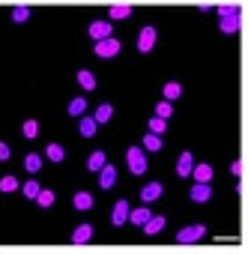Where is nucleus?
<instances>
[{
    "instance_id": "28",
    "label": "nucleus",
    "mask_w": 248,
    "mask_h": 254,
    "mask_svg": "<svg viewBox=\"0 0 248 254\" xmlns=\"http://www.w3.org/2000/svg\"><path fill=\"white\" fill-rule=\"evenodd\" d=\"M21 135H24L27 141H33V138L39 135V123H36V120H24V126H21Z\"/></svg>"
},
{
    "instance_id": "11",
    "label": "nucleus",
    "mask_w": 248,
    "mask_h": 254,
    "mask_svg": "<svg viewBox=\"0 0 248 254\" xmlns=\"http://www.w3.org/2000/svg\"><path fill=\"white\" fill-rule=\"evenodd\" d=\"M191 177H194V183H209V180H212V165H209V162L194 165V168H191Z\"/></svg>"
},
{
    "instance_id": "36",
    "label": "nucleus",
    "mask_w": 248,
    "mask_h": 254,
    "mask_svg": "<svg viewBox=\"0 0 248 254\" xmlns=\"http://www.w3.org/2000/svg\"><path fill=\"white\" fill-rule=\"evenodd\" d=\"M230 174H233V177H239V174H242V165H239V162H233V165H230Z\"/></svg>"
},
{
    "instance_id": "5",
    "label": "nucleus",
    "mask_w": 248,
    "mask_h": 254,
    "mask_svg": "<svg viewBox=\"0 0 248 254\" xmlns=\"http://www.w3.org/2000/svg\"><path fill=\"white\" fill-rule=\"evenodd\" d=\"M156 39H159L156 27H144V30L138 33V51H141V54H150V51L156 48Z\"/></svg>"
},
{
    "instance_id": "8",
    "label": "nucleus",
    "mask_w": 248,
    "mask_h": 254,
    "mask_svg": "<svg viewBox=\"0 0 248 254\" xmlns=\"http://www.w3.org/2000/svg\"><path fill=\"white\" fill-rule=\"evenodd\" d=\"M188 197L194 203H206V200H212V186L209 183H194L191 191H188Z\"/></svg>"
},
{
    "instance_id": "26",
    "label": "nucleus",
    "mask_w": 248,
    "mask_h": 254,
    "mask_svg": "<svg viewBox=\"0 0 248 254\" xmlns=\"http://www.w3.org/2000/svg\"><path fill=\"white\" fill-rule=\"evenodd\" d=\"M78 84H81L84 90H96V75H93L90 69H81V72H78Z\"/></svg>"
},
{
    "instance_id": "29",
    "label": "nucleus",
    "mask_w": 248,
    "mask_h": 254,
    "mask_svg": "<svg viewBox=\"0 0 248 254\" xmlns=\"http://www.w3.org/2000/svg\"><path fill=\"white\" fill-rule=\"evenodd\" d=\"M27 18H30V6H24V3H21V6H15V9H12V21H15V24H24Z\"/></svg>"
},
{
    "instance_id": "34",
    "label": "nucleus",
    "mask_w": 248,
    "mask_h": 254,
    "mask_svg": "<svg viewBox=\"0 0 248 254\" xmlns=\"http://www.w3.org/2000/svg\"><path fill=\"white\" fill-rule=\"evenodd\" d=\"M239 12V6L236 3H218V15L224 18V15H236Z\"/></svg>"
},
{
    "instance_id": "20",
    "label": "nucleus",
    "mask_w": 248,
    "mask_h": 254,
    "mask_svg": "<svg viewBox=\"0 0 248 254\" xmlns=\"http://www.w3.org/2000/svg\"><path fill=\"white\" fill-rule=\"evenodd\" d=\"M96 129H99V126H96V120H93V117H81V126H78L81 138H93V135H96Z\"/></svg>"
},
{
    "instance_id": "24",
    "label": "nucleus",
    "mask_w": 248,
    "mask_h": 254,
    "mask_svg": "<svg viewBox=\"0 0 248 254\" xmlns=\"http://www.w3.org/2000/svg\"><path fill=\"white\" fill-rule=\"evenodd\" d=\"M105 162H108V159H105V150H96V153H90V159H87V171L99 174V168H102Z\"/></svg>"
},
{
    "instance_id": "10",
    "label": "nucleus",
    "mask_w": 248,
    "mask_h": 254,
    "mask_svg": "<svg viewBox=\"0 0 248 254\" xmlns=\"http://www.w3.org/2000/svg\"><path fill=\"white\" fill-rule=\"evenodd\" d=\"M191 168H194V156H191V153H180V162H177V177H191Z\"/></svg>"
},
{
    "instance_id": "22",
    "label": "nucleus",
    "mask_w": 248,
    "mask_h": 254,
    "mask_svg": "<svg viewBox=\"0 0 248 254\" xmlns=\"http://www.w3.org/2000/svg\"><path fill=\"white\" fill-rule=\"evenodd\" d=\"M111 117H114V105H108V102H105V105H99V108H96V114H93V120H96V126H102V123H108Z\"/></svg>"
},
{
    "instance_id": "2",
    "label": "nucleus",
    "mask_w": 248,
    "mask_h": 254,
    "mask_svg": "<svg viewBox=\"0 0 248 254\" xmlns=\"http://www.w3.org/2000/svg\"><path fill=\"white\" fill-rule=\"evenodd\" d=\"M120 39H102V42H96V57H102V60H111V57H117L120 54Z\"/></svg>"
},
{
    "instance_id": "35",
    "label": "nucleus",
    "mask_w": 248,
    "mask_h": 254,
    "mask_svg": "<svg viewBox=\"0 0 248 254\" xmlns=\"http://www.w3.org/2000/svg\"><path fill=\"white\" fill-rule=\"evenodd\" d=\"M12 159V150H9V144H3L0 141V162H9Z\"/></svg>"
},
{
    "instance_id": "17",
    "label": "nucleus",
    "mask_w": 248,
    "mask_h": 254,
    "mask_svg": "<svg viewBox=\"0 0 248 254\" xmlns=\"http://www.w3.org/2000/svg\"><path fill=\"white\" fill-rule=\"evenodd\" d=\"M162 93H165V102H174V99L183 96V84H180V81H168V84L162 87Z\"/></svg>"
},
{
    "instance_id": "32",
    "label": "nucleus",
    "mask_w": 248,
    "mask_h": 254,
    "mask_svg": "<svg viewBox=\"0 0 248 254\" xmlns=\"http://www.w3.org/2000/svg\"><path fill=\"white\" fill-rule=\"evenodd\" d=\"M165 129H168V120H162V117H153V120H150V132H153V135H162Z\"/></svg>"
},
{
    "instance_id": "3",
    "label": "nucleus",
    "mask_w": 248,
    "mask_h": 254,
    "mask_svg": "<svg viewBox=\"0 0 248 254\" xmlns=\"http://www.w3.org/2000/svg\"><path fill=\"white\" fill-rule=\"evenodd\" d=\"M203 236H206V227H203V224H188V227H183V230L177 233V242L188 245V242H197V239H203Z\"/></svg>"
},
{
    "instance_id": "15",
    "label": "nucleus",
    "mask_w": 248,
    "mask_h": 254,
    "mask_svg": "<svg viewBox=\"0 0 248 254\" xmlns=\"http://www.w3.org/2000/svg\"><path fill=\"white\" fill-rule=\"evenodd\" d=\"M72 206H75V209H81V212L93 209V194H90V191H78V194L72 197Z\"/></svg>"
},
{
    "instance_id": "12",
    "label": "nucleus",
    "mask_w": 248,
    "mask_h": 254,
    "mask_svg": "<svg viewBox=\"0 0 248 254\" xmlns=\"http://www.w3.org/2000/svg\"><path fill=\"white\" fill-rule=\"evenodd\" d=\"M93 239V224H78L75 230H72V242L75 245H84V242H90Z\"/></svg>"
},
{
    "instance_id": "23",
    "label": "nucleus",
    "mask_w": 248,
    "mask_h": 254,
    "mask_svg": "<svg viewBox=\"0 0 248 254\" xmlns=\"http://www.w3.org/2000/svg\"><path fill=\"white\" fill-rule=\"evenodd\" d=\"M39 168H42V156L39 153H27L24 156V171L27 174H39Z\"/></svg>"
},
{
    "instance_id": "1",
    "label": "nucleus",
    "mask_w": 248,
    "mask_h": 254,
    "mask_svg": "<svg viewBox=\"0 0 248 254\" xmlns=\"http://www.w3.org/2000/svg\"><path fill=\"white\" fill-rule=\"evenodd\" d=\"M126 165H129V171L135 177H144L147 174V153H144V147H129L126 150Z\"/></svg>"
},
{
    "instance_id": "27",
    "label": "nucleus",
    "mask_w": 248,
    "mask_h": 254,
    "mask_svg": "<svg viewBox=\"0 0 248 254\" xmlns=\"http://www.w3.org/2000/svg\"><path fill=\"white\" fill-rule=\"evenodd\" d=\"M45 159H51V162H63V159H66V150H63L60 144H48V147H45Z\"/></svg>"
},
{
    "instance_id": "21",
    "label": "nucleus",
    "mask_w": 248,
    "mask_h": 254,
    "mask_svg": "<svg viewBox=\"0 0 248 254\" xmlns=\"http://www.w3.org/2000/svg\"><path fill=\"white\" fill-rule=\"evenodd\" d=\"M66 111H69V117H84V111H87V99H84V96L72 99V102L66 105Z\"/></svg>"
},
{
    "instance_id": "16",
    "label": "nucleus",
    "mask_w": 248,
    "mask_h": 254,
    "mask_svg": "<svg viewBox=\"0 0 248 254\" xmlns=\"http://www.w3.org/2000/svg\"><path fill=\"white\" fill-rule=\"evenodd\" d=\"M236 30H239V12H236V15H224V18H221V33H224V36H233Z\"/></svg>"
},
{
    "instance_id": "31",
    "label": "nucleus",
    "mask_w": 248,
    "mask_h": 254,
    "mask_svg": "<svg viewBox=\"0 0 248 254\" xmlns=\"http://www.w3.org/2000/svg\"><path fill=\"white\" fill-rule=\"evenodd\" d=\"M18 189H21V183H18L15 177H3V180H0V191L9 194V191H18Z\"/></svg>"
},
{
    "instance_id": "18",
    "label": "nucleus",
    "mask_w": 248,
    "mask_h": 254,
    "mask_svg": "<svg viewBox=\"0 0 248 254\" xmlns=\"http://www.w3.org/2000/svg\"><path fill=\"white\" fill-rule=\"evenodd\" d=\"M141 147H144V153H159V150H162V135H153V132H147Z\"/></svg>"
},
{
    "instance_id": "30",
    "label": "nucleus",
    "mask_w": 248,
    "mask_h": 254,
    "mask_svg": "<svg viewBox=\"0 0 248 254\" xmlns=\"http://www.w3.org/2000/svg\"><path fill=\"white\" fill-rule=\"evenodd\" d=\"M39 189H42V186H39L36 180H27V183L21 186V191H24V197H30V200H36V194H39Z\"/></svg>"
},
{
    "instance_id": "33",
    "label": "nucleus",
    "mask_w": 248,
    "mask_h": 254,
    "mask_svg": "<svg viewBox=\"0 0 248 254\" xmlns=\"http://www.w3.org/2000/svg\"><path fill=\"white\" fill-rule=\"evenodd\" d=\"M171 114H174V105H171V102H159V105H156V117H162V120H168Z\"/></svg>"
},
{
    "instance_id": "13",
    "label": "nucleus",
    "mask_w": 248,
    "mask_h": 254,
    "mask_svg": "<svg viewBox=\"0 0 248 254\" xmlns=\"http://www.w3.org/2000/svg\"><path fill=\"white\" fill-rule=\"evenodd\" d=\"M150 215H153V212H150V206H147V203H144V206H138V209H129V221H132V224H141V227L150 221Z\"/></svg>"
},
{
    "instance_id": "14",
    "label": "nucleus",
    "mask_w": 248,
    "mask_h": 254,
    "mask_svg": "<svg viewBox=\"0 0 248 254\" xmlns=\"http://www.w3.org/2000/svg\"><path fill=\"white\" fill-rule=\"evenodd\" d=\"M108 15H111L114 21H123V18L132 15V6H129V3H111V6H108Z\"/></svg>"
},
{
    "instance_id": "4",
    "label": "nucleus",
    "mask_w": 248,
    "mask_h": 254,
    "mask_svg": "<svg viewBox=\"0 0 248 254\" xmlns=\"http://www.w3.org/2000/svg\"><path fill=\"white\" fill-rule=\"evenodd\" d=\"M87 33H90V39H93V42H102V39H111V33H114V30H111V21H99V18H96V21H90Z\"/></svg>"
},
{
    "instance_id": "7",
    "label": "nucleus",
    "mask_w": 248,
    "mask_h": 254,
    "mask_svg": "<svg viewBox=\"0 0 248 254\" xmlns=\"http://www.w3.org/2000/svg\"><path fill=\"white\" fill-rule=\"evenodd\" d=\"M114 183H117V168L111 165V162H105L102 168H99V189H114Z\"/></svg>"
},
{
    "instance_id": "25",
    "label": "nucleus",
    "mask_w": 248,
    "mask_h": 254,
    "mask_svg": "<svg viewBox=\"0 0 248 254\" xmlns=\"http://www.w3.org/2000/svg\"><path fill=\"white\" fill-rule=\"evenodd\" d=\"M54 200H57V197H54V191H51V189H39L36 203H39L42 209H51V206H54Z\"/></svg>"
},
{
    "instance_id": "19",
    "label": "nucleus",
    "mask_w": 248,
    "mask_h": 254,
    "mask_svg": "<svg viewBox=\"0 0 248 254\" xmlns=\"http://www.w3.org/2000/svg\"><path fill=\"white\" fill-rule=\"evenodd\" d=\"M162 227H165V215H150V221L144 224V233L156 236V233H162Z\"/></svg>"
},
{
    "instance_id": "9",
    "label": "nucleus",
    "mask_w": 248,
    "mask_h": 254,
    "mask_svg": "<svg viewBox=\"0 0 248 254\" xmlns=\"http://www.w3.org/2000/svg\"><path fill=\"white\" fill-rule=\"evenodd\" d=\"M162 191H165V186H162V183H147V186L141 189V200H144V203H153V200H159V197H162Z\"/></svg>"
},
{
    "instance_id": "6",
    "label": "nucleus",
    "mask_w": 248,
    "mask_h": 254,
    "mask_svg": "<svg viewBox=\"0 0 248 254\" xmlns=\"http://www.w3.org/2000/svg\"><path fill=\"white\" fill-rule=\"evenodd\" d=\"M129 221V200H117L114 209H111V224L114 227H123Z\"/></svg>"
}]
</instances>
